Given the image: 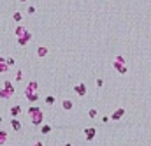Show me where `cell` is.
<instances>
[{"instance_id": "30bf717a", "label": "cell", "mask_w": 151, "mask_h": 146, "mask_svg": "<svg viewBox=\"0 0 151 146\" xmlns=\"http://www.w3.org/2000/svg\"><path fill=\"white\" fill-rule=\"evenodd\" d=\"M11 127H13V130H16V132L23 130V125H21V121H19L18 118H13V120H11Z\"/></svg>"}, {"instance_id": "4316f807", "label": "cell", "mask_w": 151, "mask_h": 146, "mask_svg": "<svg viewBox=\"0 0 151 146\" xmlns=\"http://www.w3.org/2000/svg\"><path fill=\"white\" fill-rule=\"evenodd\" d=\"M34 146H44V143H42V141H37V143H35Z\"/></svg>"}, {"instance_id": "8992f818", "label": "cell", "mask_w": 151, "mask_h": 146, "mask_svg": "<svg viewBox=\"0 0 151 146\" xmlns=\"http://www.w3.org/2000/svg\"><path fill=\"white\" fill-rule=\"evenodd\" d=\"M123 114H125V108H118L116 111H113V114H111V120L118 121V120H121V118H123Z\"/></svg>"}, {"instance_id": "d4e9b609", "label": "cell", "mask_w": 151, "mask_h": 146, "mask_svg": "<svg viewBox=\"0 0 151 146\" xmlns=\"http://www.w3.org/2000/svg\"><path fill=\"white\" fill-rule=\"evenodd\" d=\"M116 62H119V64H125V58H123L121 55H118V56H116Z\"/></svg>"}, {"instance_id": "7a4b0ae2", "label": "cell", "mask_w": 151, "mask_h": 146, "mask_svg": "<svg viewBox=\"0 0 151 146\" xmlns=\"http://www.w3.org/2000/svg\"><path fill=\"white\" fill-rule=\"evenodd\" d=\"M37 86H39V83L35 79L32 81H28V85L25 88V97L28 102H37L39 100V93H37Z\"/></svg>"}, {"instance_id": "44dd1931", "label": "cell", "mask_w": 151, "mask_h": 146, "mask_svg": "<svg viewBox=\"0 0 151 146\" xmlns=\"http://www.w3.org/2000/svg\"><path fill=\"white\" fill-rule=\"evenodd\" d=\"M46 102H47V106H53V104H55V97L53 95H47L46 97Z\"/></svg>"}, {"instance_id": "2e32d148", "label": "cell", "mask_w": 151, "mask_h": 146, "mask_svg": "<svg viewBox=\"0 0 151 146\" xmlns=\"http://www.w3.org/2000/svg\"><path fill=\"white\" fill-rule=\"evenodd\" d=\"M7 137H9L7 132L5 130H0V144H5L7 143Z\"/></svg>"}, {"instance_id": "ba28073f", "label": "cell", "mask_w": 151, "mask_h": 146, "mask_svg": "<svg viewBox=\"0 0 151 146\" xmlns=\"http://www.w3.org/2000/svg\"><path fill=\"white\" fill-rule=\"evenodd\" d=\"M113 67H114V69H116V70L119 72V74H127V70H128L125 64H119V62H116V60H114V64H113Z\"/></svg>"}, {"instance_id": "484cf974", "label": "cell", "mask_w": 151, "mask_h": 146, "mask_svg": "<svg viewBox=\"0 0 151 146\" xmlns=\"http://www.w3.org/2000/svg\"><path fill=\"white\" fill-rule=\"evenodd\" d=\"M111 120V116H102V123H107Z\"/></svg>"}, {"instance_id": "ac0fdd59", "label": "cell", "mask_w": 151, "mask_h": 146, "mask_svg": "<svg viewBox=\"0 0 151 146\" xmlns=\"http://www.w3.org/2000/svg\"><path fill=\"white\" fill-rule=\"evenodd\" d=\"M0 99H5V100H7V99H11V95H9V93L5 92V88H4V86L0 88Z\"/></svg>"}, {"instance_id": "9a60e30c", "label": "cell", "mask_w": 151, "mask_h": 146, "mask_svg": "<svg viewBox=\"0 0 151 146\" xmlns=\"http://www.w3.org/2000/svg\"><path fill=\"white\" fill-rule=\"evenodd\" d=\"M25 32H26V28H25V27H21V25H18V27H16V30H14L16 37H21V35H23Z\"/></svg>"}, {"instance_id": "5b68a950", "label": "cell", "mask_w": 151, "mask_h": 146, "mask_svg": "<svg viewBox=\"0 0 151 146\" xmlns=\"http://www.w3.org/2000/svg\"><path fill=\"white\" fill-rule=\"evenodd\" d=\"M74 92L77 93L79 97H84V95H86V92H88V88H86L84 83H77V85L74 86Z\"/></svg>"}, {"instance_id": "52a82bcc", "label": "cell", "mask_w": 151, "mask_h": 146, "mask_svg": "<svg viewBox=\"0 0 151 146\" xmlns=\"http://www.w3.org/2000/svg\"><path fill=\"white\" fill-rule=\"evenodd\" d=\"M4 88H5V92L9 93V95H14V85H13V81H9V79H5L4 81Z\"/></svg>"}, {"instance_id": "9c48e42d", "label": "cell", "mask_w": 151, "mask_h": 146, "mask_svg": "<svg viewBox=\"0 0 151 146\" xmlns=\"http://www.w3.org/2000/svg\"><path fill=\"white\" fill-rule=\"evenodd\" d=\"M9 70V64H7V58L0 56V74H5Z\"/></svg>"}, {"instance_id": "8fae6325", "label": "cell", "mask_w": 151, "mask_h": 146, "mask_svg": "<svg viewBox=\"0 0 151 146\" xmlns=\"http://www.w3.org/2000/svg\"><path fill=\"white\" fill-rule=\"evenodd\" d=\"M19 114H21V106H19V104H14V106L11 108V116L13 118H18Z\"/></svg>"}, {"instance_id": "277c9868", "label": "cell", "mask_w": 151, "mask_h": 146, "mask_svg": "<svg viewBox=\"0 0 151 146\" xmlns=\"http://www.w3.org/2000/svg\"><path fill=\"white\" fill-rule=\"evenodd\" d=\"M30 39H32V34H30L28 30H26V32H25L21 37H18V44L21 46V48H25V46L28 44V40H30Z\"/></svg>"}, {"instance_id": "6da1fadb", "label": "cell", "mask_w": 151, "mask_h": 146, "mask_svg": "<svg viewBox=\"0 0 151 146\" xmlns=\"http://www.w3.org/2000/svg\"><path fill=\"white\" fill-rule=\"evenodd\" d=\"M28 116L30 121H32L34 127H42V121H44V113L39 106H30L28 108Z\"/></svg>"}, {"instance_id": "ffe728a7", "label": "cell", "mask_w": 151, "mask_h": 146, "mask_svg": "<svg viewBox=\"0 0 151 146\" xmlns=\"http://www.w3.org/2000/svg\"><path fill=\"white\" fill-rule=\"evenodd\" d=\"M97 114H98V111H97L95 108H92V109L88 111V116H90V118H97Z\"/></svg>"}, {"instance_id": "7c38bea8", "label": "cell", "mask_w": 151, "mask_h": 146, "mask_svg": "<svg viewBox=\"0 0 151 146\" xmlns=\"http://www.w3.org/2000/svg\"><path fill=\"white\" fill-rule=\"evenodd\" d=\"M62 108H63V111H70L74 108V102L70 99H65V100H62Z\"/></svg>"}, {"instance_id": "d6986e66", "label": "cell", "mask_w": 151, "mask_h": 146, "mask_svg": "<svg viewBox=\"0 0 151 146\" xmlns=\"http://www.w3.org/2000/svg\"><path fill=\"white\" fill-rule=\"evenodd\" d=\"M21 79H23V70H21V69H18L16 76H14V81H21Z\"/></svg>"}, {"instance_id": "4fadbf2b", "label": "cell", "mask_w": 151, "mask_h": 146, "mask_svg": "<svg viewBox=\"0 0 151 146\" xmlns=\"http://www.w3.org/2000/svg\"><path fill=\"white\" fill-rule=\"evenodd\" d=\"M47 55V46H39L37 48V56L39 58H44Z\"/></svg>"}, {"instance_id": "83f0119b", "label": "cell", "mask_w": 151, "mask_h": 146, "mask_svg": "<svg viewBox=\"0 0 151 146\" xmlns=\"http://www.w3.org/2000/svg\"><path fill=\"white\" fill-rule=\"evenodd\" d=\"M18 2H21V4H23V2H28V0H18Z\"/></svg>"}, {"instance_id": "cb8c5ba5", "label": "cell", "mask_w": 151, "mask_h": 146, "mask_svg": "<svg viewBox=\"0 0 151 146\" xmlns=\"http://www.w3.org/2000/svg\"><path fill=\"white\" fill-rule=\"evenodd\" d=\"M26 13H28V14H34V13H35V7H34V5H28Z\"/></svg>"}, {"instance_id": "e0dca14e", "label": "cell", "mask_w": 151, "mask_h": 146, "mask_svg": "<svg viewBox=\"0 0 151 146\" xmlns=\"http://www.w3.org/2000/svg\"><path fill=\"white\" fill-rule=\"evenodd\" d=\"M13 19H14V21H16V23H19V21H21V19H23V14H21V13H19V11H16V13L13 14Z\"/></svg>"}, {"instance_id": "7402d4cb", "label": "cell", "mask_w": 151, "mask_h": 146, "mask_svg": "<svg viewBox=\"0 0 151 146\" xmlns=\"http://www.w3.org/2000/svg\"><path fill=\"white\" fill-rule=\"evenodd\" d=\"M7 64H9V67H13V65L16 64V60H14L13 56H7Z\"/></svg>"}, {"instance_id": "3957f363", "label": "cell", "mask_w": 151, "mask_h": 146, "mask_svg": "<svg viewBox=\"0 0 151 146\" xmlns=\"http://www.w3.org/2000/svg\"><path fill=\"white\" fill-rule=\"evenodd\" d=\"M95 135H97V129L95 127H86L84 129V139L86 141H93Z\"/></svg>"}, {"instance_id": "603a6c76", "label": "cell", "mask_w": 151, "mask_h": 146, "mask_svg": "<svg viewBox=\"0 0 151 146\" xmlns=\"http://www.w3.org/2000/svg\"><path fill=\"white\" fill-rule=\"evenodd\" d=\"M95 85H97V88H102V86H104V79H97Z\"/></svg>"}, {"instance_id": "f1b7e54d", "label": "cell", "mask_w": 151, "mask_h": 146, "mask_svg": "<svg viewBox=\"0 0 151 146\" xmlns=\"http://www.w3.org/2000/svg\"><path fill=\"white\" fill-rule=\"evenodd\" d=\"M2 120H4V118H2V116H0V121H2Z\"/></svg>"}, {"instance_id": "5bb4252c", "label": "cell", "mask_w": 151, "mask_h": 146, "mask_svg": "<svg viewBox=\"0 0 151 146\" xmlns=\"http://www.w3.org/2000/svg\"><path fill=\"white\" fill-rule=\"evenodd\" d=\"M51 130H53V127L49 123H46V125H42V127H41V134H44V135H47Z\"/></svg>"}]
</instances>
